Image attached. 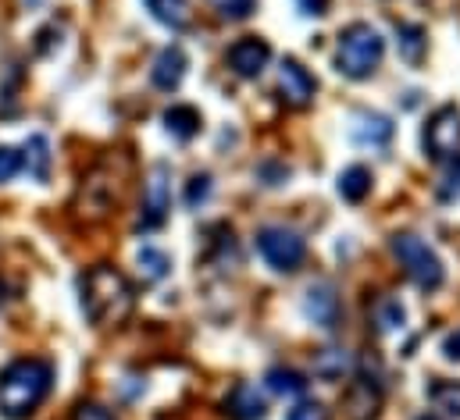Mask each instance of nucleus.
Masks as SVG:
<instances>
[{
	"label": "nucleus",
	"instance_id": "obj_1",
	"mask_svg": "<svg viewBox=\"0 0 460 420\" xmlns=\"http://www.w3.org/2000/svg\"><path fill=\"white\" fill-rule=\"evenodd\" d=\"M50 381H54V367L47 360L25 356L7 363L0 371V414L7 420L32 417L50 396Z\"/></svg>",
	"mask_w": 460,
	"mask_h": 420
},
{
	"label": "nucleus",
	"instance_id": "obj_2",
	"mask_svg": "<svg viewBox=\"0 0 460 420\" xmlns=\"http://www.w3.org/2000/svg\"><path fill=\"white\" fill-rule=\"evenodd\" d=\"M136 307V293L132 282L111 267V264H97L86 271L83 278V311L97 328H118Z\"/></svg>",
	"mask_w": 460,
	"mask_h": 420
},
{
	"label": "nucleus",
	"instance_id": "obj_3",
	"mask_svg": "<svg viewBox=\"0 0 460 420\" xmlns=\"http://www.w3.org/2000/svg\"><path fill=\"white\" fill-rule=\"evenodd\" d=\"M382 54H385V39L375 25L367 22H353L340 32V47H336V68L340 75L360 83V79H371L375 68L382 65Z\"/></svg>",
	"mask_w": 460,
	"mask_h": 420
},
{
	"label": "nucleus",
	"instance_id": "obj_4",
	"mask_svg": "<svg viewBox=\"0 0 460 420\" xmlns=\"http://www.w3.org/2000/svg\"><path fill=\"white\" fill-rule=\"evenodd\" d=\"M393 257L400 260V267L407 271V278L418 285V289H425V293H432V289H439L443 285V278H447V267H443V260L436 257V249H429V242H421L418 235H393Z\"/></svg>",
	"mask_w": 460,
	"mask_h": 420
},
{
	"label": "nucleus",
	"instance_id": "obj_5",
	"mask_svg": "<svg viewBox=\"0 0 460 420\" xmlns=\"http://www.w3.org/2000/svg\"><path fill=\"white\" fill-rule=\"evenodd\" d=\"M257 253L264 257V264L268 267H275V271H296L300 264H304V257H307V246H304V239L293 232V228H282V224H268V228H261L257 232Z\"/></svg>",
	"mask_w": 460,
	"mask_h": 420
},
{
	"label": "nucleus",
	"instance_id": "obj_6",
	"mask_svg": "<svg viewBox=\"0 0 460 420\" xmlns=\"http://www.w3.org/2000/svg\"><path fill=\"white\" fill-rule=\"evenodd\" d=\"M425 150H429L432 161H454V157H460V110L457 107H439V110L429 118Z\"/></svg>",
	"mask_w": 460,
	"mask_h": 420
},
{
	"label": "nucleus",
	"instance_id": "obj_7",
	"mask_svg": "<svg viewBox=\"0 0 460 420\" xmlns=\"http://www.w3.org/2000/svg\"><path fill=\"white\" fill-rule=\"evenodd\" d=\"M172 210V168L168 164H154L146 175V189H143V217L139 228H157Z\"/></svg>",
	"mask_w": 460,
	"mask_h": 420
},
{
	"label": "nucleus",
	"instance_id": "obj_8",
	"mask_svg": "<svg viewBox=\"0 0 460 420\" xmlns=\"http://www.w3.org/2000/svg\"><path fill=\"white\" fill-rule=\"evenodd\" d=\"M115 207H118V186L111 179H104V168H97L83 182V189H79V214L90 217V221H101V217H108Z\"/></svg>",
	"mask_w": 460,
	"mask_h": 420
},
{
	"label": "nucleus",
	"instance_id": "obj_9",
	"mask_svg": "<svg viewBox=\"0 0 460 420\" xmlns=\"http://www.w3.org/2000/svg\"><path fill=\"white\" fill-rule=\"evenodd\" d=\"M346 420H378L382 414V389L371 378H353L343 392Z\"/></svg>",
	"mask_w": 460,
	"mask_h": 420
},
{
	"label": "nucleus",
	"instance_id": "obj_10",
	"mask_svg": "<svg viewBox=\"0 0 460 420\" xmlns=\"http://www.w3.org/2000/svg\"><path fill=\"white\" fill-rule=\"evenodd\" d=\"M314 90H318L314 75L296 57H286L282 68H279V93H282V101L289 107H307L314 101Z\"/></svg>",
	"mask_w": 460,
	"mask_h": 420
},
{
	"label": "nucleus",
	"instance_id": "obj_11",
	"mask_svg": "<svg viewBox=\"0 0 460 420\" xmlns=\"http://www.w3.org/2000/svg\"><path fill=\"white\" fill-rule=\"evenodd\" d=\"M271 61V47L261 36H246L239 43H232L229 50V68L239 79H257Z\"/></svg>",
	"mask_w": 460,
	"mask_h": 420
},
{
	"label": "nucleus",
	"instance_id": "obj_12",
	"mask_svg": "<svg viewBox=\"0 0 460 420\" xmlns=\"http://www.w3.org/2000/svg\"><path fill=\"white\" fill-rule=\"evenodd\" d=\"M304 314L311 317L318 328H325V331L340 328V314H343V307H340L336 289H332L329 282L311 285V289H307V296H304Z\"/></svg>",
	"mask_w": 460,
	"mask_h": 420
},
{
	"label": "nucleus",
	"instance_id": "obj_13",
	"mask_svg": "<svg viewBox=\"0 0 460 420\" xmlns=\"http://www.w3.org/2000/svg\"><path fill=\"white\" fill-rule=\"evenodd\" d=\"M186 68H190V61H186V50H182V47H164V50L154 57V68H150V83H154L157 90L172 93V90H179V86H182V79H186Z\"/></svg>",
	"mask_w": 460,
	"mask_h": 420
},
{
	"label": "nucleus",
	"instance_id": "obj_14",
	"mask_svg": "<svg viewBox=\"0 0 460 420\" xmlns=\"http://www.w3.org/2000/svg\"><path fill=\"white\" fill-rule=\"evenodd\" d=\"M349 132H353V139L360 146H385L393 139V121L385 114H378V110H360V114H353V128Z\"/></svg>",
	"mask_w": 460,
	"mask_h": 420
},
{
	"label": "nucleus",
	"instance_id": "obj_15",
	"mask_svg": "<svg viewBox=\"0 0 460 420\" xmlns=\"http://www.w3.org/2000/svg\"><path fill=\"white\" fill-rule=\"evenodd\" d=\"M226 414L232 420H261L264 417V399L257 396L253 385H235L226 399Z\"/></svg>",
	"mask_w": 460,
	"mask_h": 420
},
{
	"label": "nucleus",
	"instance_id": "obj_16",
	"mask_svg": "<svg viewBox=\"0 0 460 420\" xmlns=\"http://www.w3.org/2000/svg\"><path fill=\"white\" fill-rule=\"evenodd\" d=\"M200 125H204V118H200L197 107L175 104L164 110V128H168L175 139H193V136L200 132Z\"/></svg>",
	"mask_w": 460,
	"mask_h": 420
},
{
	"label": "nucleus",
	"instance_id": "obj_17",
	"mask_svg": "<svg viewBox=\"0 0 460 420\" xmlns=\"http://www.w3.org/2000/svg\"><path fill=\"white\" fill-rule=\"evenodd\" d=\"M396 43H400V57H403L407 65H421V57H425V43H429L421 25L400 22V25H396Z\"/></svg>",
	"mask_w": 460,
	"mask_h": 420
},
{
	"label": "nucleus",
	"instance_id": "obj_18",
	"mask_svg": "<svg viewBox=\"0 0 460 420\" xmlns=\"http://www.w3.org/2000/svg\"><path fill=\"white\" fill-rule=\"evenodd\" d=\"M367 193H371V171L364 164H353L340 175V197L346 204H360Z\"/></svg>",
	"mask_w": 460,
	"mask_h": 420
},
{
	"label": "nucleus",
	"instance_id": "obj_19",
	"mask_svg": "<svg viewBox=\"0 0 460 420\" xmlns=\"http://www.w3.org/2000/svg\"><path fill=\"white\" fill-rule=\"evenodd\" d=\"M143 4L168 29H182L190 22V0H143Z\"/></svg>",
	"mask_w": 460,
	"mask_h": 420
},
{
	"label": "nucleus",
	"instance_id": "obj_20",
	"mask_svg": "<svg viewBox=\"0 0 460 420\" xmlns=\"http://www.w3.org/2000/svg\"><path fill=\"white\" fill-rule=\"evenodd\" d=\"M429 403L436 410H443L447 417H460V381H447V378L432 381L429 385Z\"/></svg>",
	"mask_w": 460,
	"mask_h": 420
},
{
	"label": "nucleus",
	"instance_id": "obj_21",
	"mask_svg": "<svg viewBox=\"0 0 460 420\" xmlns=\"http://www.w3.org/2000/svg\"><path fill=\"white\" fill-rule=\"evenodd\" d=\"M136 264H139V275H143L146 282H161V278H168V271H172L168 253L157 249V246H143V249L136 253Z\"/></svg>",
	"mask_w": 460,
	"mask_h": 420
},
{
	"label": "nucleus",
	"instance_id": "obj_22",
	"mask_svg": "<svg viewBox=\"0 0 460 420\" xmlns=\"http://www.w3.org/2000/svg\"><path fill=\"white\" fill-rule=\"evenodd\" d=\"M264 381H268V389H271L275 396H300V392L307 389L304 374H300V371H289V367H271V371L264 374Z\"/></svg>",
	"mask_w": 460,
	"mask_h": 420
},
{
	"label": "nucleus",
	"instance_id": "obj_23",
	"mask_svg": "<svg viewBox=\"0 0 460 420\" xmlns=\"http://www.w3.org/2000/svg\"><path fill=\"white\" fill-rule=\"evenodd\" d=\"M25 153H29V157H25L29 171L43 182V179L50 175V146H47V139H43V136H32V139L25 143Z\"/></svg>",
	"mask_w": 460,
	"mask_h": 420
},
{
	"label": "nucleus",
	"instance_id": "obj_24",
	"mask_svg": "<svg viewBox=\"0 0 460 420\" xmlns=\"http://www.w3.org/2000/svg\"><path fill=\"white\" fill-rule=\"evenodd\" d=\"M346 363H349V356H346L343 349H325V353L318 356V363H314V374L325 378V381H340Z\"/></svg>",
	"mask_w": 460,
	"mask_h": 420
},
{
	"label": "nucleus",
	"instance_id": "obj_25",
	"mask_svg": "<svg viewBox=\"0 0 460 420\" xmlns=\"http://www.w3.org/2000/svg\"><path fill=\"white\" fill-rule=\"evenodd\" d=\"M215 4V11L222 14V18H229V22H243V18H250L253 14V4L257 0H211Z\"/></svg>",
	"mask_w": 460,
	"mask_h": 420
},
{
	"label": "nucleus",
	"instance_id": "obj_26",
	"mask_svg": "<svg viewBox=\"0 0 460 420\" xmlns=\"http://www.w3.org/2000/svg\"><path fill=\"white\" fill-rule=\"evenodd\" d=\"M403 303L400 300H385L382 303V311H378V328L382 331H396V328H403Z\"/></svg>",
	"mask_w": 460,
	"mask_h": 420
},
{
	"label": "nucleus",
	"instance_id": "obj_27",
	"mask_svg": "<svg viewBox=\"0 0 460 420\" xmlns=\"http://www.w3.org/2000/svg\"><path fill=\"white\" fill-rule=\"evenodd\" d=\"M25 168V157L14 146H0V182H11Z\"/></svg>",
	"mask_w": 460,
	"mask_h": 420
},
{
	"label": "nucleus",
	"instance_id": "obj_28",
	"mask_svg": "<svg viewBox=\"0 0 460 420\" xmlns=\"http://www.w3.org/2000/svg\"><path fill=\"white\" fill-rule=\"evenodd\" d=\"M208 197H211V175H208V171H204V175H193V179H190V189H186V204H190V207H200Z\"/></svg>",
	"mask_w": 460,
	"mask_h": 420
},
{
	"label": "nucleus",
	"instance_id": "obj_29",
	"mask_svg": "<svg viewBox=\"0 0 460 420\" xmlns=\"http://www.w3.org/2000/svg\"><path fill=\"white\" fill-rule=\"evenodd\" d=\"M286 420H332V417H329V410H325L322 403L304 399V403H296V407L286 414Z\"/></svg>",
	"mask_w": 460,
	"mask_h": 420
},
{
	"label": "nucleus",
	"instance_id": "obj_30",
	"mask_svg": "<svg viewBox=\"0 0 460 420\" xmlns=\"http://www.w3.org/2000/svg\"><path fill=\"white\" fill-rule=\"evenodd\" d=\"M72 420H115V414L108 407H101V403H79Z\"/></svg>",
	"mask_w": 460,
	"mask_h": 420
},
{
	"label": "nucleus",
	"instance_id": "obj_31",
	"mask_svg": "<svg viewBox=\"0 0 460 420\" xmlns=\"http://www.w3.org/2000/svg\"><path fill=\"white\" fill-rule=\"evenodd\" d=\"M443 197L447 200H460V157H454L447 179H443Z\"/></svg>",
	"mask_w": 460,
	"mask_h": 420
},
{
	"label": "nucleus",
	"instance_id": "obj_32",
	"mask_svg": "<svg viewBox=\"0 0 460 420\" xmlns=\"http://www.w3.org/2000/svg\"><path fill=\"white\" fill-rule=\"evenodd\" d=\"M296 7H300L307 18H322V14H329V0H296Z\"/></svg>",
	"mask_w": 460,
	"mask_h": 420
},
{
	"label": "nucleus",
	"instance_id": "obj_33",
	"mask_svg": "<svg viewBox=\"0 0 460 420\" xmlns=\"http://www.w3.org/2000/svg\"><path fill=\"white\" fill-rule=\"evenodd\" d=\"M443 356H447V360H460V331H450V335L443 338Z\"/></svg>",
	"mask_w": 460,
	"mask_h": 420
},
{
	"label": "nucleus",
	"instance_id": "obj_34",
	"mask_svg": "<svg viewBox=\"0 0 460 420\" xmlns=\"http://www.w3.org/2000/svg\"><path fill=\"white\" fill-rule=\"evenodd\" d=\"M25 4H40V0H25Z\"/></svg>",
	"mask_w": 460,
	"mask_h": 420
},
{
	"label": "nucleus",
	"instance_id": "obj_35",
	"mask_svg": "<svg viewBox=\"0 0 460 420\" xmlns=\"http://www.w3.org/2000/svg\"><path fill=\"white\" fill-rule=\"evenodd\" d=\"M418 420H436V417H418Z\"/></svg>",
	"mask_w": 460,
	"mask_h": 420
}]
</instances>
